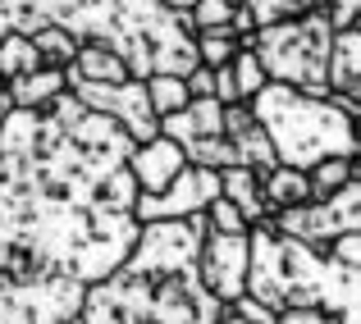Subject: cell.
I'll list each match as a JSON object with an SVG mask.
<instances>
[{
    "instance_id": "25",
    "label": "cell",
    "mask_w": 361,
    "mask_h": 324,
    "mask_svg": "<svg viewBox=\"0 0 361 324\" xmlns=\"http://www.w3.org/2000/svg\"><path fill=\"white\" fill-rule=\"evenodd\" d=\"M188 92H192V101H206V96H215V69H206V64H197L192 73H188Z\"/></svg>"
},
{
    "instance_id": "27",
    "label": "cell",
    "mask_w": 361,
    "mask_h": 324,
    "mask_svg": "<svg viewBox=\"0 0 361 324\" xmlns=\"http://www.w3.org/2000/svg\"><path fill=\"white\" fill-rule=\"evenodd\" d=\"M215 324H252V320H243L233 306H220V316H215Z\"/></svg>"
},
{
    "instance_id": "1",
    "label": "cell",
    "mask_w": 361,
    "mask_h": 324,
    "mask_svg": "<svg viewBox=\"0 0 361 324\" xmlns=\"http://www.w3.org/2000/svg\"><path fill=\"white\" fill-rule=\"evenodd\" d=\"M69 27L78 42H106L128 60L133 78L151 73L188 78L197 69V27L188 9H169L165 0H0V37Z\"/></svg>"
},
{
    "instance_id": "8",
    "label": "cell",
    "mask_w": 361,
    "mask_h": 324,
    "mask_svg": "<svg viewBox=\"0 0 361 324\" xmlns=\"http://www.w3.org/2000/svg\"><path fill=\"white\" fill-rule=\"evenodd\" d=\"M261 192H265V211L270 215L316 201L311 197V174L307 169H293V165H274L270 174H261Z\"/></svg>"
},
{
    "instance_id": "13",
    "label": "cell",
    "mask_w": 361,
    "mask_h": 324,
    "mask_svg": "<svg viewBox=\"0 0 361 324\" xmlns=\"http://www.w3.org/2000/svg\"><path fill=\"white\" fill-rule=\"evenodd\" d=\"M32 46H37V55H42V69H73V55H78L82 42L69 27L51 23V27H42V32H32Z\"/></svg>"
},
{
    "instance_id": "21",
    "label": "cell",
    "mask_w": 361,
    "mask_h": 324,
    "mask_svg": "<svg viewBox=\"0 0 361 324\" xmlns=\"http://www.w3.org/2000/svg\"><path fill=\"white\" fill-rule=\"evenodd\" d=\"M206 224H211V233H247V228H252L229 197H215V201L206 206Z\"/></svg>"
},
{
    "instance_id": "5",
    "label": "cell",
    "mask_w": 361,
    "mask_h": 324,
    "mask_svg": "<svg viewBox=\"0 0 361 324\" xmlns=\"http://www.w3.org/2000/svg\"><path fill=\"white\" fill-rule=\"evenodd\" d=\"M215 197H220V174H215V169H202V165H188L183 174L165 187V192H156V197L142 192L137 206H133V219H137V224H156V219H188V215H202Z\"/></svg>"
},
{
    "instance_id": "20",
    "label": "cell",
    "mask_w": 361,
    "mask_h": 324,
    "mask_svg": "<svg viewBox=\"0 0 361 324\" xmlns=\"http://www.w3.org/2000/svg\"><path fill=\"white\" fill-rule=\"evenodd\" d=\"M238 9H243V0H197L188 9V18H192L197 32H215V27H229Z\"/></svg>"
},
{
    "instance_id": "24",
    "label": "cell",
    "mask_w": 361,
    "mask_h": 324,
    "mask_svg": "<svg viewBox=\"0 0 361 324\" xmlns=\"http://www.w3.org/2000/svg\"><path fill=\"white\" fill-rule=\"evenodd\" d=\"M233 311H238L243 320H252V324H279V311H270L261 297H252V292H243L238 301H229Z\"/></svg>"
},
{
    "instance_id": "28",
    "label": "cell",
    "mask_w": 361,
    "mask_h": 324,
    "mask_svg": "<svg viewBox=\"0 0 361 324\" xmlns=\"http://www.w3.org/2000/svg\"><path fill=\"white\" fill-rule=\"evenodd\" d=\"M165 5H169V9H192L197 0H165Z\"/></svg>"
},
{
    "instance_id": "9",
    "label": "cell",
    "mask_w": 361,
    "mask_h": 324,
    "mask_svg": "<svg viewBox=\"0 0 361 324\" xmlns=\"http://www.w3.org/2000/svg\"><path fill=\"white\" fill-rule=\"evenodd\" d=\"M329 92L361 101V27L334 32V51H329Z\"/></svg>"
},
{
    "instance_id": "26",
    "label": "cell",
    "mask_w": 361,
    "mask_h": 324,
    "mask_svg": "<svg viewBox=\"0 0 361 324\" xmlns=\"http://www.w3.org/2000/svg\"><path fill=\"white\" fill-rule=\"evenodd\" d=\"M279 324H338V320L325 316V311H283Z\"/></svg>"
},
{
    "instance_id": "10",
    "label": "cell",
    "mask_w": 361,
    "mask_h": 324,
    "mask_svg": "<svg viewBox=\"0 0 361 324\" xmlns=\"http://www.w3.org/2000/svg\"><path fill=\"white\" fill-rule=\"evenodd\" d=\"M220 197H229L233 206L243 211L247 224H265L270 219V211H265V192H261V174L247 165H233L220 174Z\"/></svg>"
},
{
    "instance_id": "6",
    "label": "cell",
    "mask_w": 361,
    "mask_h": 324,
    "mask_svg": "<svg viewBox=\"0 0 361 324\" xmlns=\"http://www.w3.org/2000/svg\"><path fill=\"white\" fill-rule=\"evenodd\" d=\"M128 169H133V178H137L142 192L156 197V192H165V187L188 169V151L178 147L174 137H165V132H160V137H151V142H142V147H133Z\"/></svg>"
},
{
    "instance_id": "29",
    "label": "cell",
    "mask_w": 361,
    "mask_h": 324,
    "mask_svg": "<svg viewBox=\"0 0 361 324\" xmlns=\"http://www.w3.org/2000/svg\"><path fill=\"white\" fill-rule=\"evenodd\" d=\"M69 324H82V320H69Z\"/></svg>"
},
{
    "instance_id": "7",
    "label": "cell",
    "mask_w": 361,
    "mask_h": 324,
    "mask_svg": "<svg viewBox=\"0 0 361 324\" xmlns=\"http://www.w3.org/2000/svg\"><path fill=\"white\" fill-rule=\"evenodd\" d=\"M69 78H82V82H133V69H128V60L115 51V46H106V42H82L78 46V55H73V69H69Z\"/></svg>"
},
{
    "instance_id": "17",
    "label": "cell",
    "mask_w": 361,
    "mask_h": 324,
    "mask_svg": "<svg viewBox=\"0 0 361 324\" xmlns=\"http://www.w3.org/2000/svg\"><path fill=\"white\" fill-rule=\"evenodd\" d=\"M353 160L357 156H325L320 165H311L307 169V174H311V197H316V201H325V197H334L338 187L353 183Z\"/></svg>"
},
{
    "instance_id": "22",
    "label": "cell",
    "mask_w": 361,
    "mask_h": 324,
    "mask_svg": "<svg viewBox=\"0 0 361 324\" xmlns=\"http://www.w3.org/2000/svg\"><path fill=\"white\" fill-rule=\"evenodd\" d=\"M320 14L329 18L334 32H348V27H357V18H361V0H320Z\"/></svg>"
},
{
    "instance_id": "2",
    "label": "cell",
    "mask_w": 361,
    "mask_h": 324,
    "mask_svg": "<svg viewBox=\"0 0 361 324\" xmlns=\"http://www.w3.org/2000/svg\"><path fill=\"white\" fill-rule=\"evenodd\" d=\"M252 110L270 132L279 165L311 169L325 156H361L353 137V114H343L329 96H307L288 82H265L252 96Z\"/></svg>"
},
{
    "instance_id": "14",
    "label": "cell",
    "mask_w": 361,
    "mask_h": 324,
    "mask_svg": "<svg viewBox=\"0 0 361 324\" xmlns=\"http://www.w3.org/2000/svg\"><path fill=\"white\" fill-rule=\"evenodd\" d=\"M147 101H151V110H156V119H169V114L192 106V92H188V82L174 78V73H151L147 78Z\"/></svg>"
},
{
    "instance_id": "18",
    "label": "cell",
    "mask_w": 361,
    "mask_h": 324,
    "mask_svg": "<svg viewBox=\"0 0 361 324\" xmlns=\"http://www.w3.org/2000/svg\"><path fill=\"white\" fill-rule=\"evenodd\" d=\"M229 73H233V87H238V96H243V101H252L256 92H261L265 82H270V73H265L261 55H256L252 46H243V51L229 60Z\"/></svg>"
},
{
    "instance_id": "3",
    "label": "cell",
    "mask_w": 361,
    "mask_h": 324,
    "mask_svg": "<svg viewBox=\"0 0 361 324\" xmlns=\"http://www.w3.org/2000/svg\"><path fill=\"white\" fill-rule=\"evenodd\" d=\"M252 51L261 55L270 82H288V87L307 92V96H329V51H334V27L329 18L307 14L293 23L256 27Z\"/></svg>"
},
{
    "instance_id": "30",
    "label": "cell",
    "mask_w": 361,
    "mask_h": 324,
    "mask_svg": "<svg viewBox=\"0 0 361 324\" xmlns=\"http://www.w3.org/2000/svg\"><path fill=\"white\" fill-rule=\"evenodd\" d=\"M357 27H361V18H357Z\"/></svg>"
},
{
    "instance_id": "15",
    "label": "cell",
    "mask_w": 361,
    "mask_h": 324,
    "mask_svg": "<svg viewBox=\"0 0 361 324\" xmlns=\"http://www.w3.org/2000/svg\"><path fill=\"white\" fill-rule=\"evenodd\" d=\"M247 14L256 18V27H274V23H293L320 9V0H243Z\"/></svg>"
},
{
    "instance_id": "16",
    "label": "cell",
    "mask_w": 361,
    "mask_h": 324,
    "mask_svg": "<svg viewBox=\"0 0 361 324\" xmlns=\"http://www.w3.org/2000/svg\"><path fill=\"white\" fill-rule=\"evenodd\" d=\"M188 151V165H202V169H215V174H224V169H233V165H243V156H238V147H233V137H202V142H192V147H183Z\"/></svg>"
},
{
    "instance_id": "4",
    "label": "cell",
    "mask_w": 361,
    "mask_h": 324,
    "mask_svg": "<svg viewBox=\"0 0 361 324\" xmlns=\"http://www.w3.org/2000/svg\"><path fill=\"white\" fill-rule=\"evenodd\" d=\"M197 274L220 306L238 301L247 292V274H252V228L247 233H206Z\"/></svg>"
},
{
    "instance_id": "12",
    "label": "cell",
    "mask_w": 361,
    "mask_h": 324,
    "mask_svg": "<svg viewBox=\"0 0 361 324\" xmlns=\"http://www.w3.org/2000/svg\"><path fill=\"white\" fill-rule=\"evenodd\" d=\"M42 69V55H37L32 37L23 32H5L0 37V78L14 82V78H27V73Z\"/></svg>"
},
{
    "instance_id": "19",
    "label": "cell",
    "mask_w": 361,
    "mask_h": 324,
    "mask_svg": "<svg viewBox=\"0 0 361 324\" xmlns=\"http://www.w3.org/2000/svg\"><path fill=\"white\" fill-rule=\"evenodd\" d=\"M243 51V42L229 32V27H215V32H197V60L206 69H224L233 55Z\"/></svg>"
},
{
    "instance_id": "11",
    "label": "cell",
    "mask_w": 361,
    "mask_h": 324,
    "mask_svg": "<svg viewBox=\"0 0 361 324\" xmlns=\"http://www.w3.org/2000/svg\"><path fill=\"white\" fill-rule=\"evenodd\" d=\"M60 92H69V69H37V73H27V78L9 82L14 110H46Z\"/></svg>"
},
{
    "instance_id": "23",
    "label": "cell",
    "mask_w": 361,
    "mask_h": 324,
    "mask_svg": "<svg viewBox=\"0 0 361 324\" xmlns=\"http://www.w3.org/2000/svg\"><path fill=\"white\" fill-rule=\"evenodd\" d=\"M325 256H329L334 265H343V270H357V274H361V233L334 237V242L325 247Z\"/></svg>"
}]
</instances>
